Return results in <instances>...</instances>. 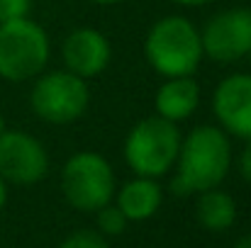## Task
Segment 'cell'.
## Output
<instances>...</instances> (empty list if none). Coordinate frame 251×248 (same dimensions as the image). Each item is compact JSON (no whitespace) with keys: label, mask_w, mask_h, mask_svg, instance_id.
I'll use <instances>...</instances> for the list:
<instances>
[{"label":"cell","mask_w":251,"mask_h":248,"mask_svg":"<svg viewBox=\"0 0 251 248\" xmlns=\"http://www.w3.org/2000/svg\"><path fill=\"white\" fill-rule=\"evenodd\" d=\"M90 2H95V5H117L122 0H90Z\"/></svg>","instance_id":"obj_21"},{"label":"cell","mask_w":251,"mask_h":248,"mask_svg":"<svg viewBox=\"0 0 251 248\" xmlns=\"http://www.w3.org/2000/svg\"><path fill=\"white\" fill-rule=\"evenodd\" d=\"M117 207L127 217V222H144L151 219L161 207V187L154 178L137 175L134 180L125 182L117 192Z\"/></svg>","instance_id":"obj_12"},{"label":"cell","mask_w":251,"mask_h":248,"mask_svg":"<svg viewBox=\"0 0 251 248\" xmlns=\"http://www.w3.org/2000/svg\"><path fill=\"white\" fill-rule=\"evenodd\" d=\"M29 102L39 119L49 124H71L85 114L90 92L81 76L71 71H51L34 83Z\"/></svg>","instance_id":"obj_6"},{"label":"cell","mask_w":251,"mask_h":248,"mask_svg":"<svg viewBox=\"0 0 251 248\" xmlns=\"http://www.w3.org/2000/svg\"><path fill=\"white\" fill-rule=\"evenodd\" d=\"M61 192L78 212H98L115 197V173L105 156L81 151L71 156L61 170Z\"/></svg>","instance_id":"obj_5"},{"label":"cell","mask_w":251,"mask_h":248,"mask_svg":"<svg viewBox=\"0 0 251 248\" xmlns=\"http://www.w3.org/2000/svg\"><path fill=\"white\" fill-rule=\"evenodd\" d=\"M5 200H7V182L0 178V209L5 207Z\"/></svg>","instance_id":"obj_18"},{"label":"cell","mask_w":251,"mask_h":248,"mask_svg":"<svg viewBox=\"0 0 251 248\" xmlns=\"http://www.w3.org/2000/svg\"><path fill=\"white\" fill-rule=\"evenodd\" d=\"M49 61V37L29 17L0 22V78L10 83L29 81Z\"/></svg>","instance_id":"obj_3"},{"label":"cell","mask_w":251,"mask_h":248,"mask_svg":"<svg viewBox=\"0 0 251 248\" xmlns=\"http://www.w3.org/2000/svg\"><path fill=\"white\" fill-rule=\"evenodd\" d=\"M178 173L171 182L176 195L202 192L210 187H220L232 165V146L227 132L220 127H195L185 141H180L178 151Z\"/></svg>","instance_id":"obj_1"},{"label":"cell","mask_w":251,"mask_h":248,"mask_svg":"<svg viewBox=\"0 0 251 248\" xmlns=\"http://www.w3.org/2000/svg\"><path fill=\"white\" fill-rule=\"evenodd\" d=\"M32 10V0H0V22L27 17Z\"/></svg>","instance_id":"obj_16"},{"label":"cell","mask_w":251,"mask_h":248,"mask_svg":"<svg viewBox=\"0 0 251 248\" xmlns=\"http://www.w3.org/2000/svg\"><path fill=\"white\" fill-rule=\"evenodd\" d=\"M156 114L164 117L168 122L178 124L183 119H188L198 105H200V88L190 76H176L166 78V83L159 88L156 92Z\"/></svg>","instance_id":"obj_11"},{"label":"cell","mask_w":251,"mask_h":248,"mask_svg":"<svg viewBox=\"0 0 251 248\" xmlns=\"http://www.w3.org/2000/svg\"><path fill=\"white\" fill-rule=\"evenodd\" d=\"M234 248H251V234H247V236H242L237 244H234Z\"/></svg>","instance_id":"obj_20"},{"label":"cell","mask_w":251,"mask_h":248,"mask_svg":"<svg viewBox=\"0 0 251 248\" xmlns=\"http://www.w3.org/2000/svg\"><path fill=\"white\" fill-rule=\"evenodd\" d=\"M195 217L200 222L202 229L207 231H227L234 219H237V204H234V197L220 187H210V190H202L200 197H198V204H195Z\"/></svg>","instance_id":"obj_13"},{"label":"cell","mask_w":251,"mask_h":248,"mask_svg":"<svg viewBox=\"0 0 251 248\" xmlns=\"http://www.w3.org/2000/svg\"><path fill=\"white\" fill-rule=\"evenodd\" d=\"M127 217L120 212L117 204H105L98 209V229L105 234V236H120L125 229H127Z\"/></svg>","instance_id":"obj_14"},{"label":"cell","mask_w":251,"mask_h":248,"mask_svg":"<svg viewBox=\"0 0 251 248\" xmlns=\"http://www.w3.org/2000/svg\"><path fill=\"white\" fill-rule=\"evenodd\" d=\"M144 54L151 68L166 78L193 76L202 61L200 32L180 15L161 17L147 34Z\"/></svg>","instance_id":"obj_2"},{"label":"cell","mask_w":251,"mask_h":248,"mask_svg":"<svg viewBox=\"0 0 251 248\" xmlns=\"http://www.w3.org/2000/svg\"><path fill=\"white\" fill-rule=\"evenodd\" d=\"M239 170H242V178L251 182V139H247V146L239 156Z\"/></svg>","instance_id":"obj_17"},{"label":"cell","mask_w":251,"mask_h":248,"mask_svg":"<svg viewBox=\"0 0 251 248\" xmlns=\"http://www.w3.org/2000/svg\"><path fill=\"white\" fill-rule=\"evenodd\" d=\"M212 110L220 129L239 139H251V76L234 73L217 85Z\"/></svg>","instance_id":"obj_9"},{"label":"cell","mask_w":251,"mask_h":248,"mask_svg":"<svg viewBox=\"0 0 251 248\" xmlns=\"http://www.w3.org/2000/svg\"><path fill=\"white\" fill-rule=\"evenodd\" d=\"M202 54L217 64L239 61L251 51V10L232 7L210 17L200 32Z\"/></svg>","instance_id":"obj_7"},{"label":"cell","mask_w":251,"mask_h":248,"mask_svg":"<svg viewBox=\"0 0 251 248\" xmlns=\"http://www.w3.org/2000/svg\"><path fill=\"white\" fill-rule=\"evenodd\" d=\"M173 2H178V5H188V7H198V5H205V2H210V0H173Z\"/></svg>","instance_id":"obj_19"},{"label":"cell","mask_w":251,"mask_h":248,"mask_svg":"<svg viewBox=\"0 0 251 248\" xmlns=\"http://www.w3.org/2000/svg\"><path fill=\"white\" fill-rule=\"evenodd\" d=\"M61 56H64L66 71L88 81V78L100 76L107 68L112 49L102 32H98L93 27H78L64 39Z\"/></svg>","instance_id":"obj_10"},{"label":"cell","mask_w":251,"mask_h":248,"mask_svg":"<svg viewBox=\"0 0 251 248\" xmlns=\"http://www.w3.org/2000/svg\"><path fill=\"white\" fill-rule=\"evenodd\" d=\"M49 170L44 146L20 129H2L0 134V178L15 185H34Z\"/></svg>","instance_id":"obj_8"},{"label":"cell","mask_w":251,"mask_h":248,"mask_svg":"<svg viewBox=\"0 0 251 248\" xmlns=\"http://www.w3.org/2000/svg\"><path fill=\"white\" fill-rule=\"evenodd\" d=\"M2 129H5V119H2V114H0V134H2Z\"/></svg>","instance_id":"obj_22"},{"label":"cell","mask_w":251,"mask_h":248,"mask_svg":"<svg viewBox=\"0 0 251 248\" xmlns=\"http://www.w3.org/2000/svg\"><path fill=\"white\" fill-rule=\"evenodd\" d=\"M61 248H110L107 241L100 236V234H93V231H76L71 234Z\"/></svg>","instance_id":"obj_15"},{"label":"cell","mask_w":251,"mask_h":248,"mask_svg":"<svg viewBox=\"0 0 251 248\" xmlns=\"http://www.w3.org/2000/svg\"><path fill=\"white\" fill-rule=\"evenodd\" d=\"M180 151V132L173 122L154 114L134 124L125 141V161L142 178H161Z\"/></svg>","instance_id":"obj_4"}]
</instances>
